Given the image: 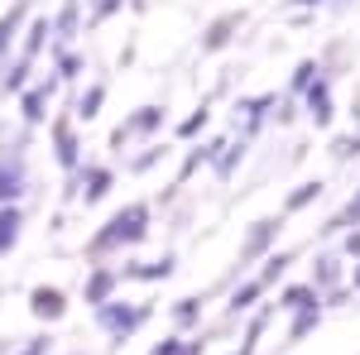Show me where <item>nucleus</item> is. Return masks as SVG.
<instances>
[{"mask_svg":"<svg viewBox=\"0 0 360 355\" xmlns=\"http://www.w3.org/2000/svg\"><path fill=\"white\" fill-rule=\"evenodd\" d=\"M207 125H212V110H207V106H197L193 115H188V120L178 125V139H197L202 130H207Z\"/></svg>","mask_w":360,"mask_h":355,"instance_id":"31","label":"nucleus"},{"mask_svg":"<svg viewBox=\"0 0 360 355\" xmlns=\"http://www.w3.org/2000/svg\"><path fill=\"white\" fill-rule=\"evenodd\" d=\"M202 307H207V298H202V293L178 298V302H173V322H178V327H193V322H202Z\"/></svg>","mask_w":360,"mask_h":355,"instance_id":"28","label":"nucleus"},{"mask_svg":"<svg viewBox=\"0 0 360 355\" xmlns=\"http://www.w3.org/2000/svg\"><path fill=\"white\" fill-rule=\"evenodd\" d=\"M351 288H360V269H356V278H351Z\"/></svg>","mask_w":360,"mask_h":355,"instance_id":"38","label":"nucleus"},{"mask_svg":"<svg viewBox=\"0 0 360 355\" xmlns=\"http://www.w3.org/2000/svg\"><path fill=\"white\" fill-rule=\"evenodd\" d=\"M336 283H341V259H336V254H317V264H312V288L327 293Z\"/></svg>","mask_w":360,"mask_h":355,"instance_id":"23","label":"nucleus"},{"mask_svg":"<svg viewBox=\"0 0 360 355\" xmlns=\"http://www.w3.org/2000/svg\"><path fill=\"white\" fill-rule=\"evenodd\" d=\"M154 317V307L149 302H125V298H111L106 307H96V327L111 336V346H125L130 336H135L144 322Z\"/></svg>","mask_w":360,"mask_h":355,"instance_id":"2","label":"nucleus"},{"mask_svg":"<svg viewBox=\"0 0 360 355\" xmlns=\"http://www.w3.org/2000/svg\"><path fill=\"white\" fill-rule=\"evenodd\" d=\"M49 34H53V25H49V15H34L25 29V39H20V53L25 63H39V53H44V44H49Z\"/></svg>","mask_w":360,"mask_h":355,"instance_id":"18","label":"nucleus"},{"mask_svg":"<svg viewBox=\"0 0 360 355\" xmlns=\"http://www.w3.org/2000/svg\"><path fill=\"white\" fill-rule=\"evenodd\" d=\"M164 125H168V110H164V106H139V110H130V115H125V120L111 130V144L120 149L125 139H135V135H159Z\"/></svg>","mask_w":360,"mask_h":355,"instance_id":"6","label":"nucleus"},{"mask_svg":"<svg viewBox=\"0 0 360 355\" xmlns=\"http://www.w3.org/2000/svg\"><path fill=\"white\" fill-rule=\"evenodd\" d=\"M288 5H298V10H307V5H322V0H288Z\"/></svg>","mask_w":360,"mask_h":355,"instance_id":"37","label":"nucleus"},{"mask_svg":"<svg viewBox=\"0 0 360 355\" xmlns=\"http://www.w3.org/2000/svg\"><path fill=\"white\" fill-rule=\"evenodd\" d=\"M164 154H168L164 144H149V149H144V154H135V159H130V164H125V168H130V173H144V168L164 164Z\"/></svg>","mask_w":360,"mask_h":355,"instance_id":"32","label":"nucleus"},{"mask_svg":"<svg viewBox=\"0 0 360 355\" xmlns=\"http://www.w3.org/2000/svg\"><path fill=\"white\" fill-rule=\"evenodd\" d=\"M25 144H29V135H20V139H15V149L5 144V154H0V207H20V197L29 192Z\"/></svg>","mask_w":360,"mask_h":355,"instance_id":"3","label":"nucleus"},{"mask_svg":"<svg viewBox=\"0 0 360 355\" xmlns=\"http://www.w3.org/2000/svg\"><path fill=\"white\" fill-rule=\"evenodd\" d=\"M183 341H188V336H178V331H173V336L159 341V346H149V355H183Z\"/></svg>","mask_w":360,"mask_h":355,"instance_id":"34","label":"nucleus"},{"mask_svg":"<svg viewBox=\"0 0 360 355\" xmlns=\"http://www.w3.org/2000/svg\"><path fill=\"white\" fill-rule=\"evenodd\" d=\"M178 269V254H164V259H125L120 264V283H168Z\"/></svg>","mask_w":360,"mask_h":355,"instance_id":"7","label":"nucleus"},{"mask_svg":"<svg viewBox=\"0 0 360 355\" xmlns=\"http://www.w3.org/2000/svg\"><path fill=\"white\" fill-rule=\"evenodd\" d=\"M20 235H25V212L20 207H0V259H10Z\"/></svg>","mask_w":360,"mask_h":355,"instance_id":"19","label":"nucleus"},{"mask_svg":"<svg viewBox=\"0 0 360 355\" xmlns=\"http://www.w3.org/2000/svg\"><path fill=\"white\" fill-rule=\"evenodd\" d=\"M351 226H360V192L346 202V207H341V212H336L332 221H327V226H322V231H327V235H336V231H351Z\"/></svg>","mask_w":360,"mask_h":355,"instance_id":"29","label":"nucleus"},{"mask_svg":"<svg viewBox=\"0 0 360 355\" xmlns=\"http://www.w3.org/2000/svg\"><path fill=\"white\" fill-rule=\"evenodd\" d=\"M317 197H322V183H317V178H307V183H298V188H293L288 197H283V217H293V212H303V207H312Z\"/></svg>","mask_w":360,"mask_h":355,"instance_id":"25","label":"nucleus"},{"mask_svg":"<svg viewBox=\"0 0 360 355\" xmlns=\"http://www.w3.org/2000/svg\"><path fill=\"white\" fill-rule=\"evenodd\" d=\"M15 355H58V351H53V336H29Z\"/></svg>","mask_w":360,"mask_h":355,"instance_id":"33","label":"nucleus"},{"mask_svg":"<svg viewBox=\"0 0 360 355\" xmlns=\"http://www.w3.org/2000/svg\"><path fill=\"white\" fill-rule=\"evenodd\" d=\"M144 235H149V202H130V207H120V212L86 240V254L101 259V254H111V250H135Z\"/></svg>","mask_w":360,"mask_h":355,"instance_id":"1","label":"nucleus"},{"mask_svg":"<svg viewBox=\"0 0 360 355\" xmlns=\"http://www.w3.org/2000/svg\"><path fill=\"white\" fill-rule=\"evenodd\" d=\"M53 154L68 173L82 168V139H77V120H72V115H58L53 120Z\"/></svg>","mask_w":360,"mask_h":355,"instance_id":"8","label":"nucleus"},{"mask_svg":"<svg viewBox=\"0 0 360 355\" xmlns=\"http://www.w3.org/2000/svg\"><path fill=\"white\" fill-rule=\"evenodd\" d=\"M58 91V77H39V82H29L20 91V115H25V125H39V120H49V101H53Z\"/></svg>","mask_w":360,"mask_h":355,"instance_id":"9","label":"nucleus"},{"mask_svg":"<svg viewBox=\"0 0 360 355\" xmlns=\"http://www.w3.org/2000/svg\"><path fill=\"white\" fill-rule=\"evenodd\" d=\"M101 106H106V82H91L77 96V106H72V120H82V125H91L96 115H101Z\"/></svg>","mask_w":360,"mask_h":355,"instance_id":"20","label":"nucleus"},{"mask_svg":"<svg viewBox=\"0 0 360 355\" xmlns=\"http://www.w3.org/2000/svg\"><path fill=\"white\" fill-rule=\"evenodd\" d=\"M29 312H34L39 322H63V317H68V293L53 288V283H34V288H29Z\"/></svg>","mask_w":360,"mask_h":355,"instance_id":"11","label":"nucleus"},{"mask_svg":"<svg viewBox=\"0 0 360 355\" xmlns=\"http://www.w3.org/2000/svg\"><path fill=\"white\" fill-rule=\"evenodd\" d=\"M72 355H82V351H72Z\"/></svg>","mask_w":360,"mask_h":355,"instance_id":"39","label":"nucleus"},{"mask_svg":"<svg viewBox=\"0 0 360 355\" xmlns=\"http://www.w3.org/2000/svg\"><path fill=\"white\" fill-rule=\"evenodd\" d=\"M303 101H307V120H312L317 130H327V125H332V115H336V106H332V77L322 72V77L303 91Z\"/></svg>","mask_w":360,"mask_h":355,"instance_id":"12","label":"nucleus"},{"mask_svg":"<svg viewBox=\"0 0 360 355\" xmlns=\"http://www.w3.org/2000/svg\"><path fill=\"white\" fill-rule=\"evenodd\" d=\"M264 293H269V283H264L259 273H250V278L240 283V288H231V302H226V317H240V312H250V307H255V302L264 298Z\"/></svg>","mask_w":360,"mask_h":355,"instance_id":"17","label":"nucleus"},{"mask_svg":"<svg viewBox=\"0 0 360 355\" xmlns=\"http://www.w3.org/2000/svg\"><path fill=\"white\" fill-rule=\"evenodd\" d=\"M240 25H245V10H226V15H217V20L207 25V34H202V53H221L226 44L236 39Z\"/></svg>","mask_w":360,"mask_h":355,"instance_id":"13","label":"nucleus"},{"mask_svg":"<svg viewBox=\"0 0 360 355\" xmlns=\"http://www.w3.org/2000/svg\"><path fill=\"white\" fill-rule=\"evenodd\" d=\"M245 144L250 139H226V149L221 154H217V178H231V173H236V168H240V159H245Z\"/></svg>","mask_w":360,"mask_h":355,"instance_id":"27","label":"nucleus"},{"mask_svg":"<svg viewBox=\"0 0 360 355\" xmlns=\"http://www.w3.org/2000/svg\"><path fill=\"white\" fill-rule=\"evenodd\" d=\"M34 0H15L5 15H0V67H5V58H10V49H15V39H20V29H25V15Z\"/></svg>","mask_w":360,"mask_h":355,"instance_id":"16","label":"nucleus"},{"mask_svg":"<svg viewBox=\"0 0 360 355\" xmlns=\"http://www.w3.org/2000/svg\"><path fill=\"white\" fill-rule=\"evenodd\" d=\"M341 250H346V254H356V259H360V231H346V240H341Z\"/></svg>","mask_w":360,"mask_h":355,"instance_id":"36","label":"nucleus"},{"mask_svg":"<svg viewBox=\"0 0 360 355\" xmlns=\"http://www.w3.org/2000/svg\"><path fill=\"white\" fill-rule=\"evenodd\" d=\"M0 72H5V77H0V91H5V96H20V91L29 86V72H34V63L15 58V63H5Z\"/></svg>","mask_w":360,"mask_h":355,"instance_id":"22","label":"nucleus"},{"mask_svg":"<svg viewBox=\"0 0 360 355\" xmlns=\"http://www.w3.org/2000/svg\"><path fill=\"white\" fill-rule=\"evenodd\" d=\"M115 188V168L111 164H82L77 178H72V197H82L86 207H96L101 197H111Z\"/></svg>","mask_w":360,"mask_h":355,"instance_id":"5","label":"nucleus"},{"mask_svg":"<svg viewBox=\"0 0 360 355\" xmlns=\"http://www.w3.org/2000/svg\"><path fill=\"white\" fill-rule=\"evenodd\" d=\"M82 67H86L82 53H72V49H53V77H58V82H77Z\"/></svg>","mask_w":360,"mask_h":355,"instance_id":"24","label":"nucleus"},{"mask_svg":"<svg viewBox=\"0 0 360 355\" xmlns=\"http://www.w3.org/2000/svg\"><path fill=\"white\" fill-rule=\"evenodd\" d=\"M317 322H322V307H307V312H298V317H293V327H288V341H303L307 331H317Z\"/></svg>","mask_w":360,"mask_h":355,"instance_id":"30","label":"nucleus"},{"mask_svg":"<svg viewBox=\"0 0 360 355\" xmlns=\"http://www.w3.org/2000/svg\"><path fill=\"white\" fill-rule=\"evenodd\" d=\"M307 307H322V293L312 288V283H288V288H278L274 298V312H288V317H298Z\"/></svg>","mask_w":360,"mask_h":355,"instance_id":"14","label":"nucleus"},{"mask_svg":"<svg viewBox=\"0 0 360 355\" xmlns=\"http://www.w3.org/2000/svg\"><path fill=\"white\" fill-rule=\"evenodd\" d=\"M278 231H283V217H259V221H255V226L245 231V240H240V254H236V269L245 273L250 264L269 259V250L278 245Z\"/></svg>","mask_w":360,"mask_h":355,"instance_id":"4","label":"nucleus"},{"mask_svg":"<svg viewBox=\"0 0 360 355\" xmlns=\"http://www.w3.org/2000/svg\"><path fill=\"white\" fill-rule=\"evenodd\" d=\"M49 25H53V44H49V49H68L72 34H77V25H82V0H63Z\"/></svg>","mask_w":360,"mask_h":355,"instance_id":"15","label":"nucleus"},{"mask_svg":"<svg viewBox=\"0 0 360 355\" xmlns=\"http://www.w3.org/2000/svg\"><path fill=\"white\" fill-rule=\"evenodd\" d=\"M332 154H336V159H351V154H360V135L336 139V144H332Z\"/></svg>","mask_w":360,"mask_h":355,"instance_id":"35","label":"nucleus"},{"mask_svg":"<svg viewBox=\"0 0 360 355\" xmlns=\"http://www.w3.org/2000/svg\"><path fill=\"white\" fill-rule=\"evenodd\" d=\"M115 288H120V273H115L111 264H91V269H86L82 298H86V307H91V312H96V307H106V302L115 298Z\"/></svg>","mask_w":360,"mask_h":355,"instance_id":"10","label":"nucleus"},{"mask_svg":"<svg viewBox=\"0 0 360 355\" xmlns=\"http://www.w3.org/2000/svg\"><path fill=\"white\" fill-rule=\"evenodd\" d=\"M269 317H274V302H269V307H259V312L250 317L245 336H240V346H236L231 355H255V351H259V336H264V327H269Z\"/></svg>","mask_w":360,"mask_h":355,"instance_id":"21","label":"nucleus"},{"mask_svg":"<svg viewBox=\"0 0 360 355\" xmlns=\"http://www.w3.org/2000/svg\"><path fill=\"white\" fill-rule=\"evenodd\" d=\"M317 77H322V63H317V58H303V63L293 67V77H288V96H303Z\"/></svg>","mask_w":360,"mask_h":355,"instance_id":"26","label":"nucleus"}]
</instances>
